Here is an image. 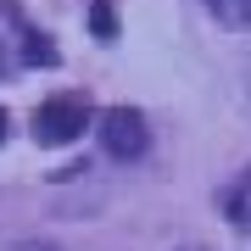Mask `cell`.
I'll use <instances>...</instances> for the list:
<instances>
[{
	"label": "cell",
	"mask_w": 251,
	"mask_h": 251,
	"mask_svg": "<svg viewBox=\"0 0 251 251\" xmlns=\"http://www.w3.org/2000/svg\"><path fill=\"white\" fill-rule=\"evenodd\" d=\"M90 128V100L84 95H50L45 106L34 112V140L39 145H67Z\"/></svg>",
	"instance_id": "cell-1"
},
{
	"label": "cell",
	"mask_w": 251,
	"mask_h": 251,
	"mask_svg": "<svg viewBox=\"0 0 251 251\" xmlns=\"http://www.w3.org/2000/svg\"><path fill=\"white\" fill-rule=\"evenodd\" d=\"M100 140H106L112 156H140L145 145H151V134H145V117L134 106H112L106 117H100Z\"/></svg>",
	"instance_id": "cell-2"
},
{
	"label": "cell",
	"mask_w": 251,
	"mask_h": 251,
	"mask_svg": "<svg viewBox=\"0 0 251 251\" xmlns=\"http://www.w3.org/2000/svg\"><path fill=\"white\" fill-rule=\"evenodd\" d=\"M224 212H229L240 229H251V173H240V179L224 190Z\"/></svg>",
	"instance_id": "cell-3"
},
{
	"label": "cell",
	"mask_w": 251,
	"mask_h": 251,
	"mask_svg": "<svg viewBox=\"0 0 251 251\" xmlns=\"http://www.w3.org/2000/svg\"><path fill=\"white\" fill-rule=\"evenodd\" d=\"M90 28H95L100 39H112V34H117V11L106 6V0H100V6H90Z\"/></svg>",
	"instance_id": "cell-4"
},
{
	"label": "cell",
	"mask_w": 251,
	"mask_h": 251,
	"mask_svg": "<svg viewBox=\"0 0 251 251\" xmlns=\"http://www.w3.org/2000/svg\"><path fill=\"white\" fill-rule=\"evenodd\" d=\"M28 62H56V50H50V45H45V39H39V34H34V39H28Z\"/></svg>",
	"instance_id": "cell-5"
},
{
	"label": "cell",
	"mask_w": 251,
	"mask_h": 251,
	"mask_svg": "<svg viewBox=\"0 0 251 251\" xmlns=\"http://www.w3.org/2000/svg\"><path fill=\"white\" fill-rule=\"evenodd\" d=\"M11 251H62V246H50V240H23V246H11Z\"/></svg>",
	"instance_id": "cell-6"
},
{
	"label": "cell",
	"mask_w": 251,
	"mask_h": 251,
	"mask_svg": "<svg viewBox=\"0 0 251 251\" xmlns=\"http://www.w3.org/2000/svg\"><path fill=\"white\" fill-rule=\"evenodd\" d=\"M0 140H6V112H0Z\"/></svg>",
	"instance_id": "cell-7"
}]
</instances>
